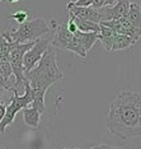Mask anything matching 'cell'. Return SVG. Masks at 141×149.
I'll return each mask as SVG.
<instances>
[{
  "label": "cell",
  "mask_w": 141,
  "mask_h": 149,
  "mask_svg": "<svg viewBox=\"0 0 141 149\" xmlns=\"http://www.w3.org/2000/svg\"><path fill=\"white\" fill-rule=\"evenodd\" d=\"M107 131L120 139L140 136L141 97L140 93L123 91L111 102L107 115Z\"/></svg>",
  "instance_id": "obj_1"
},
{
  "label": "cell",
  "mask_w": 141,
  "mask_h": 149,
  "mask_svg": "<svg viewBox=\"0 0 141 149\" xmlns=\"http://www.w3.org/2000/svg\"><path fill=\"white\" fill-rule=\"evenodd\" d=\"M64 74L56 61V54L53 47L50 45L42 55L37 65L24 74V79L28 80L32 91L35 92H47L52 84L62 79Z\"/></svg>",
  "instance_id": "obj_2"
},
{
  "label": "cell",
  "mask_w": 141,
  "mask_h": 149,
  "mask_svg": "<svg viewBox=\"0 0 141 149\" xmlns=\"http://www.w3.org/2000/svg\"><path fill=\"white\" fill-rule=\"evenodd\" d=\"M23 87H24V94L21 96L18 93V89L15 88H12V92H13V97L10 98V102L6 106L5 108V113H4V117L1 118L0 121V133L4 134L5 133V127L9 126L14 123V118H15V115L22 111L23 108L28 107L29 104L32 103L33 101V91L31 86H29L28 80L24 79L23 82Z\"/></svg>",
  "instance_id": "obj_3"
},
{
  "label": "cell",
  "mask_w": 141,
  "mask_h": 149,
  "mask_svg": "<svg viewBox=\"0 0 141 149\" xmlns=\"http://www.w3.org/2000/svg\"><path fill=\"white\" fill-rule=\"evenodd\" d=\"M48 32H50V28L45 19L35 18L32 21L24 22L23 24L19 26L18 29L8 33L13 42L27 43V42H33L36 40L41 38L42 36L47 35Z\"/></svg>",
  "instance_id": "obj_4"
},
{
  "label": "cell",
  "mask_w": 141,
  "mask_h": 149,
  "mask_svg": "<svg viewBox=\"0 0 141 149\" xmlns=\"http://www.w3.org/2000/svg\"><path fill=\"white\" fill-rule=\"evenodd\" d=\"M35 45L33 42H27V43H18L14 42V46L12 47L10 54H9V64L12 66V72L15 78V84L14 88L18 89L19 87H23L24 82V73H23V56L28 51L31 47Z\"/></svg>",
  "instance_id": "obj_5"
},
{
  "label": "cell",
  "mask_w": 141,
  "mask_h": 149,
  "mask_svg": "<svg viewBox=\"0 0 141 149\" xmlns=\"http://www.w3.org/2000/svg\"><path fill=\"white\" fill-rule=\"evenodd\" d=\"M50 45H51V41L46 37H41V38L36 40L35 45L23 56V73H28L29 70H32L37 65V63L41 60L42 55L48 49Z\"/></svg>",
  "instance_id": "obj_6"
},
{
  "label": "cell",
  "mask_w": 141,
  "mask_h": 149,
  "mask_svg": "<svg viewBox=\"0 0 141 149\" xmlns=\"http://www.w3.org/2000/svg\"><path fill=\"white\" fill-rule=\"evenodd\" d=\"M130 1L129 0H117V3L112 6H103L99 10L102 13V22L106 21H117L122 18L129 12Z\"/></svg>",
  "instance_id": "obj_7"
},
{
  "label": "cell",
  "mask_w": 141,
  "mask_h": 149,
  "mask_svg": "<svg viewBox=\"0 0 141 149\" xmlns=\"http://www.w3.org/2000/svg\"><path fill=\"white\" fill-rule=\"evenodd\" d=\"M66 9L70 12V14L76 18L85 19L97 24H99L103 19L99 9H94L92 6H66Z\"/></svg>",
  "instance_id": "obj_8"
},
{
  "label": "cell",
  "mask_w": 141,
  "mask_h": 149,
  "mask_svg": "<svg viewBox=\"0 0 141 149\" xmlns=\"http://www.w3.org/2000/svg\"><path fill=\"white\" fill-rule=\"evenodd\" d=\"M73 33H70L68 31V27L66 24H59L56 28V33L55 37L51 41V46L52 47H60V49H65L68 47L69 42L71 41Z\"/></svg>",
  "instance_id": "obj_9"
},
{
  "label": "cell",
  "mask_w": 141,
  "mask_h": 149,
  "mask_svg": "<svg viewBox=\"0 0 141 149\" xmlns=\"http://www.w3.org/2000/svg\"><path fill=\"white\" fill-rule=\"evenodd\" d=\"M136 40H133L132 37L126 36V35H115L112 41V47H111V51H120V50H125L129 49L132 45H135Z\"/></svg>",
  "instance_id": "obj_10"
},
{
  "label": "cell",
  "mask_w": 141,
  "mask_h": 149,
  "mask_svg": "<svg viewBox=\"0 0 141 149\" xmlns=\"http://www.w3.org/2000/svg\"><path fill=\"white\" fill-rule=\"evenodd\" d=\"M23 118H24V124L29 127H37L41 121V113L36 110L35 107H26L23 108Z\"/></svg>",
  "instance_id": "obj_11"
},
{
  "label": "cell",
  "mask_w": 141,
  "mask_h": 149,
  "mask_svg": "<svg viewBox=\"0 0 141 149\" xmlns=\"http://www.w3.org/2000/svg\"><path fill=\"white\" fill-rule=\"evenodd\" d=\"M76 37H78V40L82 43V46L84 47V50H85V52L90 51V50L93 49L94 43L98 41V33L95 32H88V33H83V32H79L76 31L75 32Z\"/></svg>",
  "instance_id": "obj_12"
},
{
  "label": "cell",
  "mask_w": 141,
  "mask_h": 149,
  "mask_svg": "<svg viewBox=\"0 0 141 149\" xmlns=\"http://www.w3.org/2000/svg\"><path fill=\"white\" fill-rule=\"evenodd\" d=\"M70 17L73 18L74 23L76 26V29L79 32H83V33H88V32H95L98 33L99 32V24L97 23H93V22H89V21H85V19H82V18H76L70 14Z\"/></svg>",
  "instance_id": "obj_13"
},
{
  "label": "cell",
  "mask_w": 141,
  "mask_h": 149,
  "mask_svg": "<svg viewBox=\"0 0 141 149\" xmlns=\"http://www.w3.org/2000/svg\"><path fill=\"white\" fill-rule=\"evenodd\" d=\"M116 33L112 31L108 27L99 24V32H98V40L100 42L104 45L106 50L111 51V47H112V41H113V37H115Z\"/></svg>",
  "instance_id": "obj_14"
},
{
  "label": "cell",
  "mask_w": 141,
  "mask_h": 149,
  "mask_svg": "<svg viewBox=\"0 0 141 149\" xmlns=\"http://www.w3.org/2000/svg\"><path fill=\"white\" fill-rule=\"evenodd\" d=\"M126 18L132 23L136 28H140V23H141V10H140V5L136 3H130L129 6V12L126 14Z\"/></svg>",
  "instance_id": "obj_15"
},
{
  "label": "cell",
  "mask_w": 141,
  "mask_h": 149,
  "mask_svg": "<svg viewBox=\"0 0 141 149\" xmlns=\"http://www.w3.org/2000/svg\"><path fill=\"white\" fill-rule=\"evenodd\" d=\"M66 50H69V51L71 52H75L76 55H79L80 57H86V52L85 50H84V47L82 46V43L78 40V37H76L75 33H73V37H71V41L69 42L68 47H66Z\"/></svg>",
  "instance_id": "obj_16"
},
{
  "label": "cell",
  "mask_w": 141,
  "mask_h": 149,
  "mask_svg": "<svg viewBox=\"0 0 141 149\" xmlns=\"http://www.w3.org/2000/svg\"><path fill=\"white\" fill-rule=\"evenodd\" d=\"M12 74H13V72H12V66H10V64H9V61H1V60H0V77L3 78V80H4L6 84L9 83V79H10Z\"/></svg>",
  "instance_id": "obj_17"
},
{
  "label": "cell",
  "mask_w": 141,
  "mask_h": 149,
  "mask_svg": "<svg viewBox=\"0 0 141 149\" xmlns=\"http://www.w3.org/2000/svg\"><path fill=\"white\" fill-rule=\"evenodd\" d=\"M8 19H14V21H17V22L19 23V26H21L24 22H27V19H28V12H26V10H18V12L13 13L12 15H9Z\"/></svg>",
  "instance_id": "obj_18"
},
{
  "label": "cell",
  "mask_w": 141,
  "mask_h": 149,
  "mask_svg": "<svg viewBox=\"0 0 141 149\" xmlns=\"http://www.w3.org/2000/svg\"><path fill=\"white\" fill-rule=\"evenodd\" d=\"M60 149H82V148H60ZM84 149H118V147H109V145L102 144V145H97V147H90Z\"/></svg>",
  "instance_id": "obj_19"
},
{
  "label": "cell",
  "mask_w": 141,
  "mask_h": 149,
  "mask_svg": "<svg viewBox=\"0 0 141 149\" xmlns=\"http://www.w3.org/2000/svg\"><path fill=\"white\" fill-rule=\"evenodd\" d=\"M66 27H68V31H69L70 33H75L76 31H78V29H76L75 23H74V21H73L71 17L69 18V21H68V24H66Z\"/></svg>",
  "instance_id": "obj_20"
},
{
  "label": "cell",
  "mask_w": 141,
  "mask_h": 149,
  "mask_svg": "<svg viewBox=\"0 0 141 149\" xmlns=\"http://www.w3.org/2000/svg\"><path fill=\"white\" fill-rule=\"evenodd\" d=\"M0 87L4 88V89H6V91H12V87H10V86H8V84H6L4 80H3V78H1V77H0Z\"/></svg>",
  "instance_id": "obj_21"
},
{
  "label": "cell",
  "mask_w": 141,
  "mask_h": 149,
  "mask_svg": "<svg viewBox=\"0 0 141 149\" xmlns=\"http://www.w3.org/2000/svg\"><path fill=\"white\" fill-rule=\"evenodd\" d=\"M5 108H6V104H4V103H0V121H1V118L4 117Z\"/></svg>",
  "instance_id": "obj_22"
},
{
  "label": "cell",
  "mask_w": 141,
  "mask_h": 149,
  "mask_svg": "<svg viewBox=\"0 0 141 149\" xmlns=\"http://www.w3.org/2000/svg\"><path fill=\"white\" fill-rule=\"evenodd\" d=\"M9 3H18V1H21V0H8Z\"/></svg>",
  "instance_id": "obj_23"
},
{
  "label": "cell",
  "mask_w": 141,
  "mask_h": 149,
  "mask_svg": "<svg viewBox=\"0 0 141 149\" xmlns=\"http://www.w3.org/2000/svg\"><path fill=\"white\" fill-rule=\"evenodd\" d=\"M76 1H79V0H70V3H71V4H73V3H76Z\"/></svg>",
  "instance_id": "obj_24"
},
{
  "label": "cell",
  "mask_w": 141,
  "mask_h": 149,
  "mask_svg": "<svg viewBox=\"0 0 141 149\" xmlns=\"http://www.w3.org/2000/svg\"><path fill=\"white\" fill-rule=\"evenodd\" d=\"M0 149H5V148L4 147H0Z\"/></svg>",
  "instance_id": "obj_25"
},
{
  "label": "cell",
  "mask_w": 141,
  "mask_h": 149,
  "mask_svg": "<svg viewBox=\"0 0 141 149\" xmlns=\"http://www.w3.org/2000/svg\"><path fill=\"white\" fill-rule=\"evenodd\" d=\"M118 149H121V148H118Z\"/></svg>",
  "instance_id": "obj_26"
},
{
  "label": "cell",
  "mask_w": 141,
  "mask_h": 149,
  "mask_svg": "<svg viewBox=\"0 0 141 149\" xmlns=\"http://www.w3.org/2000/svg\"><path fill=\"white\" fill-rule=\"evenodd\" d=\"M0 1H1V0H0Z\"/></svg>",
  "instance_id": "obj_27"
}]
</instances>
